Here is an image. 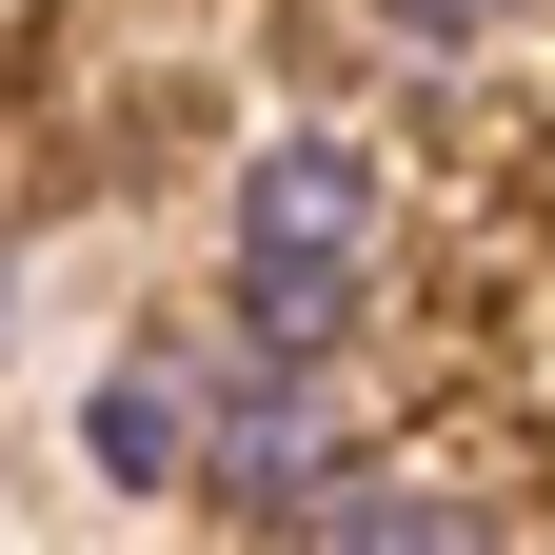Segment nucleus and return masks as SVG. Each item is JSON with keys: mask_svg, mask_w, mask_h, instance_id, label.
<instances>
[{"mask_svg": "<svg viewBox=\"0 0 555 555\" xmlns=\"http://www.w3.org/2000/svg\"><path fill=\"white\" fill-rule=\"evenodd\" d=\"M377 337V278H337V258H238V318L198 337V358H358Z\"/></svg>", "mask_w": 555, "mask_h": 555, "instance_id": "4", "label": "nucleus"}, {"mask_svg": "<svg viewBox=\"0 0 555 555\" xmlns=\"http://www.w3.org/2000/svg\"><path fill=\"white\" fill-rule=\"evenodd\" d=\"M258 535H278V555H555V516L496 496V476L437 456V437H358L298 516H258Z\"/></svg>", "mask_w": 555, "mask_h": 555, "instance_id": "1", "label": "nucleus"}, {"mask_svg": "<svg viewBox=\"0 0 555 555\" xmlns=\"http://www.w3.org/2000/svg\"><path fill=\"white\" fill-rule=\"evenodd\" d=\"M80 476L100 496H179L198 476V337H119L80 377Z\"/></svg>", "mask_w": 555, "mask_h": 555, "instance_id": "3", "label": "nucleus"}, {"mask_svg": "<svg viewBox=\"0 0 555 555\" xmlns=\"http://www.w3.org/2000/svg\"><path fill=\"white\" fill-rule=\"evenodd\" d=\"M516 21H535V0H377L397 60H476V40H516Z\"/></svg>", "mask_w": 555, "mask_h": 555, "instance_id": "5", "label": "nucleus"}, {"mask_svg": "<svg viewBox=\"0 0 555 555\" xmlns=\"http://www.w3.org/2000/svg\"><path fill=\"white\" fill-rule=\"evenodd\" d=\"M377 238H397V179H377L358 119L238 139V258H337V278H377Z\"/></svg>", "mask_w": 555, "mask_h": 555, "instance_id": "2", "label": "nucleus"}, {"mask_svg": "<svg viewBox=\"0 0 555 555\" xmlns=\"http://www.w3.org/2000/svg\"><path fill=\"white\" fill-rule=\"evenodd\" d=\"M0 318H21V278H0Z\"/></svg>", "mask_w": 555, "mask_h": 555, "instance_id": "6", "label": "nucleus"}]
</instances>
